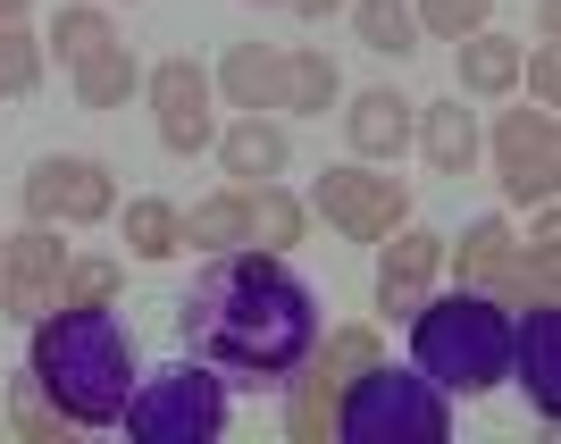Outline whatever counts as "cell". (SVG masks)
I'll return each instance as SVG.
<instances>
[{
    "mask_svg": "<svg viewBox=\"0 0 561 444\" xmlns=\"http://www.w3.org/2000/svg\"><path fill=\"white\" fill-rule=\"evenodd\" d=\"M50 43H59L68 68H84L93 50H110V18H101V9H59V34H50Z\"/></svg>",
    "mask_w": 561,
    "mask_h": 444,
    "instance_id": "cell-20",
    "label": "cell"
},
{
    "mask_svg": "<svg viewBox=\"0 0 561 444\" xmlns=\"http://www.w3.org/2000/svg\"><path fill=\"white\" fill-rule=\"evenodd\" d=\"M512 369L537 402V420H553L561 411V310L553 303H528V319L512 328Z\"/></svg>",
    "mask_w": 561,
    "mask_h": 444,
    "instance_id": "cell-6",
    "label": "cell"
},
{
    "mask_svg": "<svg viewBox=\"0 0 561 444\" xmlns=\"http://www.w3.org/2000/svg\"><path fill=\"white\" fill-rule=\"evenodd\" d=\"M328 210L344 218V227H386V218L402 210V193L377 185V177H328Z\"/></svg>",
    "mask_w": 561,
    "mask_h": 444,
    "instance_id": "cell-17",
    "label": "cell"
},
{
    "mask_svg": "<svg viewBox=\"0 0 561 444\" xmlns=\"http://www.w3.org/2000/svg\"><path fill=\"white\" fill-rule=\"evenodd\" d=\"M503 185H512V202H553V117L519 110L503 126Z\"/></svg>",
    "mask_w": 561,
    "mask_h": 444,
    "instance_id": "cell-9",
    "label": "cell"
},
{
    "mask_svg": "<svg viewBox=\"0 0 561 444\" xmlns=\"http://www.w3.org/2000/svg\"><path fill=\"white\" fill-rule=\"evenodd\" d=\"M328 101H335V68L319 59V50H302V59H285L277 110H328Z\"/></svg>",
    "mask_w": 561,
    "mask_h": 444,
    "instance_id": "cell-19",
    "label": "cell"
},
{
    "mask_svg": "<svg viewBox=\"0 0 561 444\" xmlns=\"http://www.w3.org/2000/svg\"><path fill=\"white\" fill-rule=\"evenodd\" d=\"M436 235H402L394 252H386V269H377V303L386 310H420V285H427V269H436Z\"/></svg>",
    "mask_w": 561,
    "mask_h": 444,
    "instance_id": "cell-12",
    "label": "cell"
},
{
    "mask_svg": "<svg viewBox=\"0 0 561 444\" xmlns=\"http://www.w3.org/2000/svg\"><path fill=\"white\" fill-rule=\"evenodd\" d=\"M352 25H360V43L377 59H411L420 50V18L402 9V0H352Z\"/></svg>",
    "mask_w": 561,
    "mask_h": 444,
    "instance_id": "cell-14",
    "label": "cell"
},
{
    "mask_svg": "<svg viewBox=\"0 0 561 444\" xmlns=\"http://www.w3.org/2000/svg\"><path fill=\"white\" fill-rule=\"evenodd\" d=\"M411 369L436 395H486L512 377V319L494 294H436L411 310Z\"/></svg>",
    "mask_w": 561,
    "mask_h": 444,
    "instance_id": "cell-3",
    "label": "cell"
},
{
    "mask_svg": "<svg viewBox=\"0 0 561 444\" xmlns=\"http://www.w3.org/2000/svg\"><path fill=\"white\" fill-rule=\"evenodd\" d=\"M25 84H34V43L0 18V93H25Z\"/></svg>",
    "mask_w": 561,
    "mask_h": 444,
    "instance_id": "cell-21",
    "label": "cell"
},
{
    "mask_svg": "<svg viewBox=\"0 0 561 444\" xmlns=\"http://www.w3.org/2000/svg\"><path fill=\"white\" fill-rule=\"evenodd\" d=\"M453 428V402L427 386L420 369H377L360 361V377L335 402V436L344 444H436Z\"/></svg>",
    "mask_w": 561,
    "mask_h": 444,
    "instance_id": "cell-4",
    "label": "cell"
},
{
    "mask_svg": "<svg viewBox=\"0 0 561 444\" xmlns=\"http://www.w3.org/2000/svg\"><path fill=\"white\" fill-rule=\"evenodd\" d=\"M135 252H151V260H160V252H176V218L142 202V210H135Z\"/></svg>",
    "mask_w": 561,
    "mask_h": 444,
    "instance_id": "cell-24",
    "label": "cell"
},
{
    "mask_svg": "<svg viewBox=\"0 0 561 444\" xmlns=\"http://www.w3.org/2000/svg\"><path fill=\"white\" fill-rule=\"evenodd\" d=\"M151 101H160L168 151H202V143H210V76L193 68V59H168V68L151 76Z\"/></svg>",
    "mask_w": 561,
    "mask_h": 444,
    "instance_id": "cell-7",
    "label": "cell"
},
{
    "mask_svg": "<svg viewBox=\"0 0 561 444\" xmlns=\"http://www.w3.org/2000/svg\"><path fill=\"white\" fill-rule=\"evenodd\" d=\"M512 76H519V43H503V34L461 43V93H512Z\"/></svg>",
    "mask_w": 561,
    "mask_h": 444,
    "instance_id": "cell-16",
    "label": "cell"
},
{
    "mask_svg": "<svg viewBox=\"0 0 561 444\" xmlns=\"http://www.w3.org/2000/svg\"><path fill=\"white\" fill-rule=\"evenodd\" d=\"M218 84H227V93H234V110H277L285 59H277V50H234L227 68H218Z\"/></svg>",
    "mask_w": 561,
    "mask_h": 444,
    "instance_id": "cell-15",
    "label": "cell"
},
{
    "mask_svg": "<svg viewBox=\"0 0 561 444\" xmlns=\"http://www.w3.org/2000/svg\"><path fill=\"white\" fill-rule=\"evenodd\" d=\"M420 25H436V34H478V25H486V0H427Z\"/></svg>",
    "mask_w": 561,
    "mask_h": 444,
    "instance_id": "cell-22",
    "label": "cell"
},
{
    "mask_svg": "<svg viewBox=\"0 0 561 444\" xmlns=\"http://www.w3.org/2000/svg\"><path fill=\"white\" fill-rule=\"evenodd\" d=\"M25 202H34V218H76L84 227V218L110 210V177H101V160H43Z\"/></svg>",
    "mask_w": 561,
    "mask_h": 444,
    "instance_id": "cell-8",
    "label": "cell"
},
{
    "mask_svg": "<svg viewBox=\"0 0 561 444\" xmlns=\"http://www.w3.org/2000/svg\"><path fill=\"white\" fill-rule=\"evenodd\" d=\"M135 335L117 328V310L68 303L59 319L34 328V386L59 402L68 428H117L126 395H135Z\"/></svg>",
    "mask_w": 561,
    "mask_h": 444,
    "instance_id": "cell-2",
    "label": "cell"
},
{
    "mask_svg": "<svg viewBox=\"0 0 561 444\" xmlns=\"http://www.w3.org/2000/svg\"><path fill=\"white\" fill-rule=\"evenodd\" d=\"M285 9H302V18H328V9H344V0H285Z\"/></svg>",
    "mask_w": 561,
    "mask_h": 444,
    "instance_id": "cell-25",
    "label": "cell"
},
{
    "mask_svg": "<svg viewBox=\"0 0 561 444\" xmlns=\"http://www.w3.org/2000/svg\"><path fill=\"white\" fill-rule=\"evenodd\" d=\"M185 352L210 361L227 386H285L319 352V303L277 260H218L176 303Z\"/></svg>",
    "mask_w": 561,
    "mask_h": 444,
    "instance_id": "cell-1",
    "label": "cell"
},
{
    "mask_svg": "<svg viewBox=\"0 0 561 444\" xmlns=\"http://www.w3.org/2000/svg\"><path fill=\"white\" fill-rule=\"evenodd\" d=\"M469 160H478V117H469L461 101H436V110H427V168H436V177H461Z\"/></svg>",
    "mask_w": 561,
    "mask_h": 444,
    "instance_id": "cell-13",
    "label": "cell"
},
{
    "mask_svg": "<svg viewBox=\"0 0 561 444\" xmlns=\"http://www.w3.org/2000/svg\"><path fill=\"white\" fill-rule=\"evenodd\" d=\"M117 420L142 444H210L227 428V377L210 361H168V369L135 377V395H126Z\"/></svg>",
    "mask_w": 561,
    "mask_h": 444,
    "instance_id": "cell-5",
    "label": "cell"
},
{
    "mask_svg": "<svg viewBox=\"0 0 561 444\" xmlns=\"http://www.w3.org/2000/svg\"><path fill=\"white\" fill-rule=\"evenodd\" d=\"M18 9H25V0H0V18H18Z\"/></svg>",
    "mask_w": 561,
    "mask_h": 444,
    "instance_id": "cell-26",
    "label": "cell"
},
{
    "mask_svg": "<svg viewBox=\"0 0 561 444\" xmlns=\"http://www.w3.org/2000/svg\"><path fill=\"white\" fill-rule=\"evenodd\" d=\"M268 9H285V0H268Z\"/></svg>",
    "mask_w": 561,
    "mask_h": 444,
    "instance_id": "cell-27",
    "label": "cell"
},
{
    "mask_svg": "<svg viewBox=\"0 0 561 444\" xmlns=\"http://www.w3.org/2000/svg\"><path fill=\"white\" fill-rule=\"evenodd\" d=\"M76 93H84V110H110V101H126L135 93V59H126V50H93V59H84V68H76Z\"/></svg>",
    "mask_w": 561,
    "mask_h": 444,
    "instance_id": "cell-18",
    "label": "cell"
},
{
    "mask_svg": "<svg viewBox=\"0 0 561 444\" xmlns=\"http://www.w3.org/2000/svg\"><path fill=\"white\" fill-rule=\"evenodd\" d=\"M218 160H227V177L234 185H268V177H277L285 168V126H268V117H243V126H234L227 143H218Z\"/></svg>",
    "mask_w": 561,
    "mask_h": 444,
    "instance_id": "cell-11",
    "label": "cell"
},
{
    "mask_svg": "<svg viewBox=\"0 0 561 444\" xmlns=\"http://www.w3.org/2000/svg\"><path fill=\"white\" fill-rule=\"evenodd\" d=\"M344 135H352L360 160H402V143H411V101L377 84V93H360L344 110Z\"/></svg>",
    "mask_w": 561,
    "mask_h": 444,
    "instance_id": "cell-10",
    "label": "cell"
},
{
    "mask_svg": "<svg viewBox=\"0 0 561 444\" xmlns=\"http://www.w3.org/2000/svg\"><path fill=\"white\" fill-rule=\"evenodd\" d=\"M461 260H469V269H478V277H494V269H503V260H512V252H503V227H494V218H486V227H469Z\"/></svg>",
    "mask_w": 561,
    "mask_h": 444,
    "instance_id": "cell-23",
    "label": "cell"
}]
</instances>
